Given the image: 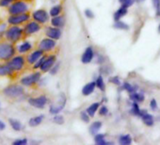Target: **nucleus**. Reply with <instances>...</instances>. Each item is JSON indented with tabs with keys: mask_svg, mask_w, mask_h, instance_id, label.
<instances>
[{
	"mask_svg": "<svg viewBox=\"0 0 160 145\" xmlns=\"http://www.w3.org/2000/svg\"><path fill=\"white\" fill-rule=\"evenodd\" d=\"M17 49L13 46L12 42H0V60L9 61L15 55Z\"/></svg>",
	"mask_w": 160,
	"mask_h": 145,
	"instance_id": "nucleus-1",
	"label": "nucleus"
},
{
	"mask_svg": "<svg viewBox=\"0 0 160 145\" xmlns=\"http://www.w3.org/2000/svg\"><path fill=\"white\" fill-rule=\"evenodd\" d=\"M24 34V28H21L18 26H11L7 30L5 37L8 42H17L22 39Z\"/></svg>",
	"mask_w": 160,
	"mask_h": 145,
	"instance_id": "nucleus-2",
	"label": "nucleus"
},
{
	"mask_svg": "<svg viewBox=\"0 0 160 145\" xmlns=\"http://www.w3.org/2000/svg\"><path fill=\"white\" fill-rule=\"evenodd\" d=\"M23 85H17V84H12L8 87L3 89V94L9 98H19L21 97L25 91H24Z\"/></svg>",
	"mask_w": 160,
	"mask_h": 145,
	"instance_id": "nucleus-3",
	"label": "nucleus"
},
{
	"mask_svg": "<svg viewBox=\"0 0 160 145\" xmlns=\"http://www.w3.org/2000/svg\"><path fill=\"white\" fill-rule=\"evenodd\" d=\"M28 3H26L25 1H22V0H16L14 1L10 7H9V13L11 15H15V14H21V13H25L28 12Z\"/></svg>",
	"mask_w": 160,
	"mask_h": 145,
	"instance_id": "nucleus-4",
	"label": "nucleus"
},
{
	"mask_svg": "<svg viewBox=\"0 0 160 145\" xmlns=\"http://www.w3.org/2000/svg\"><path fill=\"white\" fill-rule=\"evenodd\" d=\"M8 66L14 72H20L24 69L26 65V59L23 56H15L8 61Z\"/></svg>",
	"mask_w": 160,
	"mask_h": 145,
	"instance_id": "nucleus-5",
	"label": "nucleus"
},
{
	"mask_svg": "<svg viewBox=\"0 0 160 145\" xmlns=\"http://www.w3.org/2000/svg\"><path fill=\"white\" fill-rule=\"evenodd\" d=\"M41 80V72H35L33 74L26 76L20 79V84L24 87H31Z\"/></svg>",
	"mask_w": 160,
	"mask_h": 145,
	"instance_id": "nucleus-6",
	"label": "nucleus"
},
{
	"mask_svg": "<svg viewBox=\"0 0 160 145\" xmlns=\"http://www.w3.org/2000/svg\"><path fill=\"white\" fill-rule=\"evenodd\" d=\"M30 16L28 13H21V14H15V15H11L8 18V24L11 26H20L29 20Z\"/></svg>",
	"mask_w": 160,
	"mask_h": 145,
	"instance_id": "nucleus-7",
	"label": "nucleus"
},
{
	"mask_svg": "<svg viewBox=\"0 0 160 145\" xmlns=\"http://www.w3.org/2000/svg\"><path fill=\"white\" fill-rule=\"evenodd\" d=\"M48 103V98L45 95H40L38 97H31L28 99V104L35 108H44Z\"/></svg>",
	"mask_w": 160,
	"mask_h": 145,
	"instance_id": "nucleus-8",
	"label": "nucleus"
},
{
	"mask_svg": "<svg viewBox=\"0 0 160 145\" xmlns=\"http://www.w3.org/2000/svg\"><path fill=\"white\" fill-rule=\"evenodd\" d=\"M32 18L34 19V21H36L40 24H45L49 19V14L44 10H37V11L33 12Z\"/></svg>",
	"mask_w": 160,
	"mask_h": 145,
	"instance_id": "nucleus-9",
	"label": "nucleus"
},
{
	"mask_svg": "<svg viewBox=\"0 0 160 145\" xmlns=\"http://www.w3.org/2000/svg\"><path fill=\"white\" fill-rule=\"evenodd\" d=\"M65 103H66V98H65V96H64L63 94H60L58 103H57V104H54V105H52V106L50 107L49 112H50L51 114H53V115H54V114H55V115H56V114H58V113L64 108Z\"/></svg>",
	"mask_w": 160,
	"mask_h": 145,
	"instance_id": "nucleus-10",
	"label": "nucleus"
},
{
	"mask_svg": "<svg viewBox=\"0 0 160 145\" xmlns=\"http://www.w3.org/2000/svg\"><path fill=\"white\" fill-rule=\"evenodd\" d=\"M56 47V42L55 40L51 39V38H45L42 39L40 43H39V48L41 50H42L43 52H48L53 50Z\"/></svg>",
	"mask_w": 160,
	"mask_h": 145,
	"instance_id": "nucleus-11",
	"label": "nucleus"
},
{
	"mask_svg": "<svg viewBox=\"0 0 160 145\" xmlns=\"http://www.w3.org/2000/svg\"><path fill=\"white\" fill-rule=\"evenodd\" d=\"M41 30V26L40 23L36 21H32L28 23L25 28H24V33L26 35H33L35 33H38Z\"/></svg>",
	"mask_w": 160,
	"mask_h": 145,
	"instance_id": "nucleus-12",
	"label": "nucleus"
},
{
	"mask_svg": "<svg viewBox=\"0 0 160 145\" xmlns=\"http://www.w3.org/2000/svg\"><path fill=\"white\" fill-rule=\"evenodd\" d=\"M45 34L48 38H51L53 40H58L61 36V30L60 28H56V27H49V28H46L45 29Z\"/></svg>",
	"mask_w": 160,
	"mask_h": 145,
	"instance_id": "nucleus-13",
	"label": "nucleus"
},
{
	"mask_svg": "<svg viewBox=\"0 0 160 145\" xmlns=\"http://www.w3.org/2000/svg\"><path fill=\"white\" fill-rule=\"evenodd\" d=\"M43 56V51L39 49V50H35L33 51L32 53H30L28 56V58H27V61L28 64H31V65H34Z\"/></svg>",
	"mask_w": 160,
	"mask_h": 145,
	"instance_id": "nucleus-14",
	"label": "nucleus"
},
{
	"mask_svg": "<svg viewBox=\"0 0 160 145\" xmlns=\"http://www.w3.org/2000/svg\"><path fill=\"white\" fill-rule=\"evenodd\" d=\"M56 63V57L55 56H49L46 57L44 62L42 63V65L41 66V71L42 72H49L51 70V68L55 65Z\"/></svg>",
	"mask_w": 160,
	"mask_h": 145,
	"instance_id": "nucleus-15",
	"label": "nucleus"
},
{
	"mask_svg": "<svg viewBox=\"0 0 160 145\" xmlns=\"http://www.w3.org/2000/svg\"><path fill=\"white\" fill-rule=\"evenodd\" d=\"M93 57H94V51H93L92 47L90 46V47H88V48L84 51V53H83V55H82V58H81V61H82L83 63H85V64L90 63V62L92 60Z\"/></svg>",
	"mask_w": 160,
	"mask_h": 145,
	"instance_id": "nucleus-16",
	"label": "nucleus"
},
{
	"mask_svg": "<svg viewBox=\"0 0 160 145\" xmlns=\"http://www.w3.org/2000/svg\"><path fill=\"white\" fill-rule=\"evenodd\" d=\"M32 47H33L32 43L28 42V41H26V42H23L22 43L17 45V51L20 54H24V53H27V52L30 51L32 49Z\"/></svg>",
	"mask_w": 160,
	"mask_h": 145,
	"instance_id": "nucleus-17",
	"label": "nucleus"
},
{
	"mask_svg": "<svg viewBox=\"0 0 160 145\" xmlns=\"http://www.w3.org/2000/svg\"><path fill=\"white\" fill-rule=\"evenodd\" d=\"M64 24H65V19L63 16H60V15H58V16H55V17H52V20H51V25L53 27H56V28H62L64 27Z\"/></svg>",
	"mask_w": 160,
	"mask_h": 145,
	"instance_id": "nucleus-18",
	"label": "nucleus"
},
{
	"mask_svg": "<svg viewBox=\"0 0 160 145\" xmlns=\"http://www.w3.org/2000/svg\"><path fill=\"white\" fill-rule=\"evenodd\" d=\"M13 72L8 64H0V77H12Z\"/></svg>",
	"mask_w": 160,
	"mask_h": 145,
	"instance_id": "nucleus-19",
	"label": "nucleus"
},
{
	"mask_svg": "<svg viewBox=\"0 0 160 145\" xmlns=\"http://www.w3.org/2000/svg\"><path fill=\"white\" fill-rule=\"evenodd\" d=\"M95 87H96V82H90V83L86 84L84 86V88L82 89V94L85 96L92 94L94 92Z\"/></svg>",
	"mask_w": 160,
	"mask_h": 145,
	"instance_id": "nucleus-20",
	"label": "nucleus"
},
{
	"mask_svg": "<svg viewBox=\"0 0 160 145\" xmlns=\"http://www.w3.org/2000/svg\"><path fill=\"white\" fill-rule=\"evenodd\" d=\"M9 123H10L11 127H12L14 131L19 132V131L23 130V127H24V126H23L22 122H21L19 120H17V119H13V118L9 119Z\"/></svg>",
	"mask_w": 160,
	"mask_h": 145,
	"instance_id": "nucleus-21",
	"label": "nucleus"
},
{
	"mask_svg": "<svg viewBox=\"0 0 160 145\" xmlns=\"http://www.w3.org/2000/svg\"><path fill=\"white\" fill-rule=\"evenodd\" d=\"M43 121V116L40 115V116H36V117H32L31 119H29L28 121V124L31 127H36L38 125H40Z\"/></svg>",
	"mask_w": 160,
	"mask_h": 145,
	"instance_id": "nucleus-22",
	"label": "nucleus"
},
{
	"mask_svg": "<svg viewBox=\"0 0 160 145\" xmlns=\"http://www.w3.org/2000/svg\"><path fill=\"white\" fill-rule=\"evenodd\" d=\"M127 13V8L122 6L115 13H114V20L115 21H119L122 16H124Z\"/></svg>",
	"mask_w": 160,
	"mask_h": 145,
	"instance_id": "nucleus-23",
	"label": "nucleus"
},
{
	"mask_svg": "<svg viewBox=\"0 0 160 145\" xmlns=\"http://www.w3.org/2000/svg\"><path fill=\"white\" fill-rule=\"evenodd\" d=\"M141 118H142V121L143 122L148 125V126H152L153 124V117L148 113H145V114H142L141 115Z\"/></svg>",
	"mask_w": 160,
	"mask_h": 145,
	"instance_id": "nucleus-24",
	"label": "nucleus"
},
{
	"mask_svg": "<svg viewBox=\"0 0 160 145\" xmlns=\"http://www.w3.org/2000/svg\"><path fill=\"white\" fill-rule=\"evenodd\" d=\"M101 126H102V122H94L90 126V133L92 134V135H96L98 133V131L100 130Z\"/></svg>",
	"mask_w": 160,
	"mask_h": 145,
	"instance_id": "nucleus-25",
	"label": "nucleus"
},
{
	"mask_svg": "<svg viewBox=\"0 0 160 145\" xmlns=\"http://www.w3.org/2000/svg\"><path fill=\"white\" fill-rule=\"evenodd\" d=\"M99 107H100V103H93V104H92L90 106V108L87 109V112L90 115V117H93L94 116V114L98 110Z\"/></svg>",
	"mask_w": 160,
	"mask_h": 145,
	"instance_id": "nucleus-26",
	"label": "nucleus"
},
{
	"mask_svg": "<svg viewBox=\"0 0 160 145\" xmlns=\"http://www.w3.org/2000/svg\"><path fill=\"white\" fill-rule=\"evenodd\" d=\"M61 11H62V7L60 5H56V6H54V7L51 8L49 14H50L51 17H55V16L59 15L60 12H61Z\"/></svg>",
	"mask_w": 160,
	"mask_h": 145,
	"instance_id": "nucleus-27",
	"label": "nucleus"
},
{
	"mask_svg": "<svg viewBox=\"0 0 160 145\" xmlns=\"http://www.w3.org/2000/svg\"><path fill=\"white\" fill-rule=\"evenodd\" d=\"M132 142V138L130 135H122L119 138V143L122 145H129Z\"/></svg>",
	"mask_w": 160,
	"mask_h": 145,
	"instance_id": "nucleus-28",
	"label": "nucleus"
},
{
	"mask_svg": "<svg viewBox=\"0 0 160 145\" xmlns=\"http://www.w3.org/2000/svg\"><path fill=\"white\" fill-rule=\"evenodd\" d=\"M94 141L96 144L98 145H107V144H110V142H108L105 140V136L103 134H99V135H96L95 138H94Z\"/></svg>",
	"mask_w": 160,
	"mask_h": 145,
	"instance_id": "nucleus-29",
	"label": "nucleus"
},
{
	"mask_svg": "<svg viewBox=\"0 0 160 145\" xmlns=\"http://www.w3.org/2000/svg\"><path fill=\"white\" fill-rule=\"evenodd\" d=\"M130 98H131V100H133L136 103H139L144 100V96L138 92H132L130 95Z\"/></svg>",
	"mask_w": 160,
	"mask_h": 145,
	"instance_id": "nucleus-30",
	"label": "nucleus"
},
{
	"mask_svg": "<svg viewBox=\"0 0 160 145\" xmlns=\"http://www.w3.org/2000/svg\"><path fill=\"white\" fill-rule=\"evenodd\" d=\"M131 113H132L133 115H135V116H140V117H141L142 112H141V110L139 109L138 103L135 102V103L133 104V107H132V109H131Z\"/></svg>",
	"mask_w": 160,
	"mask_h": 145,
	"instance_id": "nucleus-31",
	"label": "nucleus"
},
{
	"mask_svg": "<svg viewBox=\"0 0 160 145\" xmlns=\"http://www.w3.org/2000/svg\"><path fill=\"white\" fill-rule=\"evenodd\" d=\"M96 87L99 89V90H101V91H105V89H106V84H105V82H104V80H103V78L101 77V76H99L98 77V78H97V80H96Z\"/></svg>",
	"mask_w": 160,
	"mask_h": 145,
	"instance_id": "nucleus-32",
	"label": "nucleus"
},
{
	"mask_svg": "<svg viewBox=\"0 0 160 145\" xmlns=\"http://www.w3.org/2000/svg\"><path fill=\"white\" fill-rule=\"evenodd\" d=\"M114 28H118V29H123V30L129 29V27H128L125 23L121 22L120 20H119V21H116V23H115V25H114Z\"/></svg>",
	"mask_w": 160,
	"mask_h": 145,
	"instance_id": "nucleus-33",
	"label": "nucleus"
},
{
	"mask_svg": "<svg viewBox=\"0 0 160 145\" xmlns=\"http://www.w3.org/2000/svg\"><path fill=\"white\" fill-rule=\"evenodd\" d=\"M16 0H0V7L1 8H7L10 7Z\"/></svg>",
	"mask_w": 160,
	"mask_h": 145,
	"instance_id": "nucleus-34",
	"label": "nucleus"
},
{
	"mask_svg": "<svg viewBox=\"0 0 160 145\" xmlns=\"http://www.w3.org/2000/svg\"><path fill=\"white\" fill-rule=\"evenodd\" d=\"M53 122L57 124H63L64 123V117L61 115H57L53 118Z\"/></svg>",
	"mask_w": 160,
	"mask_h": 145,
	"instance_id": "nucleus-35",
	"label": "nucleus"
},
{
	"mask_svg": "<svg viewBox=\"0 0 160 145\" xmlns=\"http://www.w3.org/2000/svg\"><path fill=\"white\" fill-rule=\"evenodd\" d=\"M13 145H26L28 144V139L27 138H18V139H15L13 142H12Z\"/></svg>",
	"mask_w": 160,
	"mask_h": 145,
	"instance_id": "nucleus-36",
	"label": "nucleus"
},
{
	"mask_svg": "<svg viewBox=\"0 0 160 145\" xmlns=\"http://www.w3.org/2000/svg\"><path fill=\"white\" fill-rule=\"evenodd\" d=\"M80 118L81 120L85 122H90V115L88 114V112H85V111H82L80 113Z\"/></svg>",
	"mask_w": 160,
	"mask_h": 145,
	"instance_id": "nucleus-37",
	"label": "nucleus"
},
{
	"mask_svg": "<svg viewBox=\"0 0 160 145\" xmlns=\"http://www.w3.org/2000/svg\"><path fill=\"white\" fill-rule=\"evenodd\" d=\"M45 58H46V57L45 56H42L35 64H34V69H40L41 68V66L42 65V63L44 62V60H45Z\"/></svg>",
	"mask_w": 160,
	"mask_h": 145,
	"instance_id": "nucleus-38",
	"label": "nucleus"
},
{
	"mask_svg": "<svg viewBox=\"0 0 160 145\" xmlns=\"http://www.w3.org/2000/svg\"><path fill=\"white\" fill-rule=\"evenodd\" d=\"M152 4L156 11V14H160V0H152Z\"/></svg>",
	"mask_w": 160,
	"mask_h": 145,
	"instance_id": "nucleus-39",
	"label": "nucleus"
},
{
	"mask_svg": "<svg viewBox=\"0 0 160 145\" xmlns=\"http://www.w3.org/2000/svg\"><path fill=\"white\" fill-rule=\"evenodd\" d=\"M123 89L126 90V91H127L128 92H130V93L135 92V88H134L131 84H129V83H124V84H123Z\"/></svg>",
	"mask_w": 160,
	"mask_h": 145,
	"instance_id": "nucleus-40",
	"label": "nucleus"
},
{
	"mask_svg": "<svg viewBox=\"0 0 160 145\" xmlns=\"http://www.w3.org/2000/svg\"><path fill=\"white\" fill-rule=\"evenodd\" d=\"M58 69H59V64L58 63H55V65L51 68V70L49 71V72H50V74L51 75H56L57 74V72H58Z\"/></svg>",
	"mask_w": 160,
	"mask_h": 145,
	"instance_id": "nucleus-41",
	"label": "nucleus"
},
{
	"mask_svg": "<svg viewBox=\"0 0 160 145\" xmlns=\"http://www.w3.org/2000/svg\"><path fill=\"white\" fill-rule=\"evenodd\" d=\"M135 2H136V0H123L122 6L125 7V8H129V7H131Z\"/></svg>",
	"mask_w": 160,
	"mask_h": 145,
	"instance_id": "nucleus-42",
	"label": "nucleus"
},
{
	"mask_svg": "<svg viewBox=\"0 0 160 145\" xmlns=\"http://www.w3.org/2000/svg\"><path fill=\"white\" fill-rule=\"evenodd\" d=\"M6 24H2L1 26H0V40H1V38H3L6 34Z\"/></svg>",
	"mask_w": 160,
	"mask_h": 145,
	"instance_id": "nucleus-43",
	"label": "nucleus"
},
{
	"mask_svg": "<svg viewBox=\"0 0 160 145\" xmlns=\"http://www.w3.org/2000/svg\"><path fill=\"white\" fill-rule=\"evenodd\" d=\"M108 108H107L106 106L101 107V108H100V110H99V114H100L101 116H105V115H107V114H108Z\"/></svg>",
	"mask_w": 160,
	"mask_h": 145,
	"instance_id": "nucleus-44",
	"label": "nucleus"
},
{
	"mask_svg": "<svg viewBox=\"0 0 160 145\" xmlns=\"http://www.w3.org/2000/svg\"><path fill=\"white\" fill-rule=\"evenodd\" d=\"M150 107L152 108V110H156L157 108V103L155 101V99H152L151 102H150Z\"/></svg>",
	"mask_w": 160,
	"mask_h": 145,
	"instance_id": "nucleus-45",
	"label": "nucleus"
},
{
	"mask_svg": "<svg viewBox=\"0 0 160 145\" xmlns=\"http://www.w3.org/2000/svg\"><path fill=\"white\" fill-rule=\"evenodd\" d=\"M85 15L88 17V18H93V12L91 11V10H86L85 11Z\"/></svg>",
	"mask_w": 160,
	"mask_h": 145,
	"instance_id": "nucleus-46",
	"label": "nucleus"
},
{
	"mask_svg": "<svg viewBox=\"0 0 160 145\" xmlns=\"http://www.w3.org/2000/svg\"><path fill=\"white\" fill-rule=\"evenodd\" d=\"M111 82H113V83H114V84H116V85H120V84H121L120 79H119V78H118V77H114V78L111 79Z\"/></svg>",
	"mask_w": 160,
	"mask_h": 145,
	"instance_id": "nucleus-47",
	"label": "nucleus"
},
{
	"mask_svg": "<svg viewBox=\"0 0 160 145\" xmlns=\"http://www.w3.org/2000/svg\"><path fill=\"white\" fill-rule=\"evenodd\" d=\"M5 128H6V123H5L3 121L0 120V131L5 130Z\"/></svg>",
	"mask_w": 160,
	"mask_h": 145,
	"instance_id": "nucleus-48",
	"label": "nucleus"
},
{
	"mask_svg": "<svg viewBox=\"0 0 160 145\" xmlns=\"http://www.w3.org/2000/svg\"><path fill=\"white\" fill-rule=\"evenodd\" d=\"M136 1H137L138 3H142V2L144 1V0H136Z\"/></svg>",
	"mask_w": 160,
	"mask_h": 145,
	"instance_id": "nucleus-49",
	"label": "nucleus"
},
{
	"mask_svg": "<svg viewBox=\"0 0 160 145\" xmlns=\"http://www.w3.org/2000/svg\"><path fill=\"white\" fill-rule=\"evenodd\" d=\"M158 32L160 33V24H159V27H158Z\"/></svg>",
	"mask_w": 160,
	"mask_h": 145,
	"instance_id": "nucleus-50",
	"label": "nucleus"
},
{
	"mask_svg": "<svg viewBox=\"0 0 160 145\" xmlns=\"http://www.w3.org/2000/svg\"><path fill=\"white\" fill-rule=\"evenodd\" d=\"M119 1H120L121 3H122V2H123V0H119Z\"/></svg>",
	"mask_w": 160,
	"mask_h": 145,
	"instance_id": "nucleus-51",
	"label": "nucleus"
},
{
	"mask_svg": "<svg viewBox=\"0 0 160 145\" xmlns=\"http://www.w3.org/2000/svg\"><path fill=\"white\" fill-rule=\"evenodd\" d=\"M0 109H1V104H0Z\"/></svg>",
	"mask_w": 160,
	"mask_h": 145,
	"instance_id": "nucleus-52",
	"label": "nucleus"
}]
</instances>
